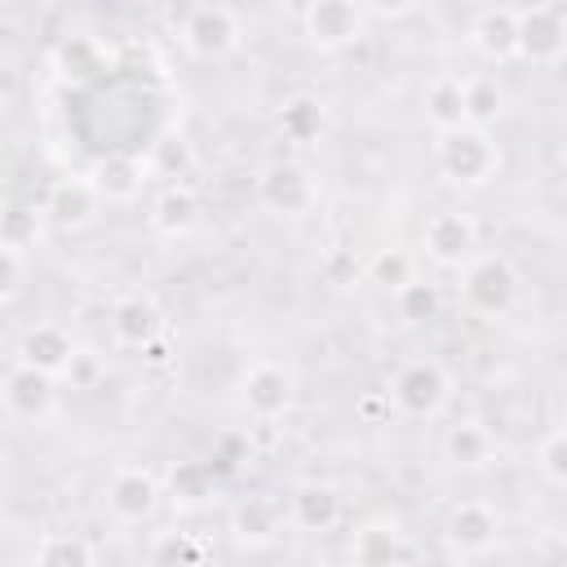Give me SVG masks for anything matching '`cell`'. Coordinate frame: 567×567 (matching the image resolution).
<instances>
[{"label":"cell","instance_id":"1","mask_svg":"<svg viewBox=\"0 0 567 567\" xmlns=\"http://www.w3.org/2000/svg\"><path fill=\"white\" fill-rule=\"evenodd\" d=\"M501 155H496V142L483 133V124H461V128H447L439 133V168L452 177V182H487L496 173Z\"/></svg>","mask_w":567,"mask_h":567},{"label":"cell","instance_id":"2","mask_svg":"<svg viewBox=\"0 0 567 567\" xmlns=\"http://www.w3.org/2000/svg\"><path fill=\"white\" fill-rule=\"evenodd\" d=\"M4 408L13 421H31L40 425L44 416H53L58 408V390H53V372L44 368H31V363H13L4 372Z\"/></svg>","mask_w":567,"mask_h":567},{"label":"cell","instance_id":"3","mask_svg":"<svg viewBox=\"0 0 567 567\" xmlns=\"http://www.w3.org/2000/svg\"><path fill=\"white\" fill-rule=\"evenodd\" d=\"M518 297V275L509 270L505 257H478L465 270V301L478 315H505Z\"/></svg>","mask_w":567,"mask_h":567},{"label":"cell","instance_id":"4","mask_svg":"<svg viewBox=\"0 0 567 567\" xmlns=\"http://www.w3.org/2000/svg\"><path fill=\"white\" fill-rule=\"evenodd\" d=\"M447 372L439 363H408L394 385H390V399L408 412V416H434L443 403H447Z\"/></svg>","mask_w":567,"mask_h":567},{"label":"cell","instance_id":"5","mask_svg":"<svg viewBox=\"0 0 567 567\" xmlns=\"http://www.w3.org/2000/svg\"><path fill=\"white\" fill-rule=\"evenodd\" d=\"M518 53L536 58V62H554L567 53V18L549 4H536L527 13H518Z\"/></svg>","mask_w":567,"mask_h":567},{"label":"cell","instance_id":"6","mask_svg":"<svg viewBox=\"0 0 567 567\" xmlns=\"http://www.w3.org/2000/svg\"><path fill=\"white\" fill-rule=\"evenodd\" d=\"M97 195H102V190H97L93 177H62V182H53V190H49V199H44V217H49L53 226L80 230V226L93 221Z\"/></svg>","mask_w":567,"mask_h":567},{"label":"cell","instance_id":"7","mask_svg":"<svg viewBox=\"0 0 567 567\" xmlns=\"http://www.w3.org/2000/svg\"><path fill=\"white\" fill-rule=\"evenodd\" d=\"M186 49L195 53V58H221V53H230L235 44H239V22H235V13L230 9H199L190 22H186Z\"/></svg>","mask_w":567,"mask_h":567},{"label":"cell","instance_id":"8","mask_svg":"<svg viewBox=\"0 0 567 567\" xmlns=\"http://www.w3.org/2000/svg\"><path fill=\"white\" fill-rule=\"evenodd\" d=\"M363 27V13L354 0H315L306 9V31L310 40H319L323 49H337V44H350Z\"/></svg>","mask_w":567,"mask_h":567},{"label":"cell","instance_id":"9","mask_svg":"<svg viewBox=\"0 0 567 567\" xmlns=\"http://www.w3.org/2000/svg\"><path fill=\"white\" fill-rule=\"evenodd\" d=\"M478 244V230L465 213H434L425 226V252L443 266H456L470 257V248Z\"/></svg>","mask_w":567,"mask_h":567},{"label":"cell","instance_id":"10","mask_svg":"<svg viewBox=\"0 0 567 567\" xmlns=\"http://www.w3.org/2000/svg\"><path fill=\"white\" fill-rule=\"evenodd\" d=\"M75 350H80V346L71 341L66 328H58V323H35V328H27V337H22V346H18V359L31 363V368H44V372H53V377H62L66 363L75 359Z\"/></svg>","mask_w":567,"mask_h":567},{"label":"cell","instance_id":"11","mask_svg":"<svg viewBox=\"0 0 567 567\" xmlns=\"http://www.w3.org/2000/svg\"><path fill=\"white\" fill-rule=\"evenodd\" d=\"M155 496H159V487H155V478L146 474V470H115L111 474V483H106V505L115 509V518H124V523H137V518H146L151 509H155Z\"/></svg>","mask_w":567,"mask_h":567},{"label":"cell","instance_id":"12","mask_svg":"<svg viewBox=\"0 0 567 567\" xmlns=\"http://www.w3.org/2000/svg\"><path fill=\"white\" fill-rule=\"evenodd\" d=\"M288 399H292V381H288V372L279 363H252L244 372V403L257 416H266V421L279 416L288 408Z\"/></svg>","mask_w":567,"mask_h":567},{"label":"cell","instance_id":"13","mask_svg":"<svg viewBox=\"0 0 567 567\" xmlns=\"http://www.w3.org/2000/svg\"><path fill=\"white\" fill-rule=\"evenodd\" d=\"M261 199L279 213H301L310 199H315V182L301 164H275L266 177H261Z\"/></svg>","mask_w":567,"mask_h":567},{"label":"cell","instance_id":"14","mask_svg":"<svg viewBox=\"0 0 567 567\" xmlns=\"http://www.w3.org/2000/svg\"><path fill=\"white\" fill-rule=\"evenodd\" d=\"M159 328H164V319L146 297H124L111 310V332L120 346H151L159 337Z\"/></svg>","mask_w":567,"mask_h":567},{"label":"cell","instance_id":"15","mask_svg":"<svg viewBox=\"0 0 567 567\" xmlns=\"http://www.w3.org/2000/svg\"><path fill=\"white\" fill-rule=\"evenodd\" d=\"M425 120L439 133L470 124V115H465V80L461 75H443V80L430 84V93H425Z\"/></svg>","mask_w":567,"mask_h":567},{"label":"cell","instance_id":"16","mask_svg":"<svg viewBox=\"0 0 567 567\" xmlns=\"http://www.w3.org/2000/svg\"><path fill=\"white\" fill-rule=\"evenodd\" d=\"M474 44L487 53V58H509L518 53V13L509 9H487L474 27Z\"/></svg>","mask_w":567,"mask_h":567},{"label":"cell","instance_id":"17","mask_svg":"<svg viewBox=\"0 0 567 567\" xmlns=\"http://www.w3.org/2000/svg\"><path fill=\"white\" fill-rule=\"evenodd\" d=\"M151 221H155V230H164V235H182V230H190V221H195V195L182 190V186L164 190L159 204H155V213H151Z\"/></svg>","mask_w":567,"mask_h":567},{"label":"cell","instance_id":"18","mask_svg":"<svg viewBox=\"0 0 567 567\" xmlns=\"http://www.w3.org/2000/svg\"><path fill=\"white\" fill-rule=\"evenodd\" d=\"M447 452H452L461 465H483V461L492 456V439H487V430H483L478 421H465V425H456V430L447 434Z\"/></svg>","mask_w":567,"mask_h":567},{"label":"cell","instance_id":"19","mask_svg":"<svg viewBox=\"0 0 567 567\" xmlns=\"http://www.w3.org/2000/svg\"><path fill=\"white\" fill-rule=\"evenodd\" d=\"M97 58H102L97 40H84V35L66 40V44L58 49V66H62V75H71V80H89V75H97Z\"/></svg>","mask_w":567,"mask_h":567},{"label":"cell","instance_id":"20","mask_svg":"<svg viewBox=\"0 0 567 567\" xmlns=\"http://www.w3.org/2000/svg\"><path fill=\"white\" fill-rule=\"evenodd\" d=\"M297 518L306 523V527H328L332 518H337V492L332 487H306V492H297Z\"/></svg>","mask_w":567,"mask_h":567},{"label":"cell","instance_id":"21","mask_svg":"<svg viewBox=\"0 0 567 567\" xmlns=\"http://www.w3.org/2000/svg\"><path fill=\"white\" fill-rule=\"evenodd\" d=\"M465 115L470 124H487L492 115H501V89L492 80H465Z\"/></svg>","mask_w":567,"mask_h":567},{"label":"cell","instance_id":"22","mask_svg":"<svg viewBox=\"0 0 567 567\" xmlns=\"http://www.w3.org/2000/svg\"><path fill=\"white\" fill-rule=\"evenodd\" d=\"M93 182H97V190H102V195H120V199H124V195H133V190L142 186L137 168H124V164H115V159H111V164H102Z\"/></svg>","mask_w":567,"mask_h":567},{"label":"cell","instance_id":"23","mask_svg":"<svg viewBox=\"0 0 567 567\" xmlns=\"http://www.w3.org/2000/svg\"><path fill=\"white\" fill-rule=\"evenodd\" d=\"M372 275H377L385 288H403V284L412 279V257H408V252H381V257L372 261Z\"/></svg>","mask_w":567,"mask_h":567},{"label":"cell","instance_id":"24","mask_svg":"<svg viewBox=\"0 0 567 567\" xmlns=\"http://www.w3.org/2000/svg\"><path fill=\"white\" fill-rule=\"evenodd\" d=\"M487 532H496V523H492V514H487L483 505H461V509H456L452 536H474V540H483Z\"/></svg>","mask_w":567,"mask_h":567},{"label":"cell","instance_id":"25","mask_svg":"<svg viewBox=\"0 0 567 567\" xmlns=\"http://www.w3.org/2000/svg\"><path fill=\"white\" fill-rule=\"evenodd\" d=\"M4 301H18V292H22V275H27V248H18V244H4Z\"/></svg>","mask_w":567,"mask_h":567},{"label":"cell","instance_id":"26","mask_svg":"<svg viewBox=\"0 0 567 567\" xmlns=\"http://www.w3.org/2000/svg\"><path fill=\"white\" fill-rule=\"evenodd\" d=\"M540 465H545L549 478L567 483V430H558V434L545 439V447H540Z\"/></svg>","mask_w":567,"mask_h":567},{"label":"cell","instance_id":"27","mask_svg":"<svg viewBox=\"0 0 567 567\" xmlns=\"http://www.w3.org/2000/svg\"><path fill=\"white\" fill-rule=\"evenodd\" d=\"M399 292V306H403V315L408 319H416V315H430L434 310V292L425 288V284H416V279H408L403 288H394Z\"/></svg>","mask_w":567,"mask_h":567},{"label":"cell","instance_id":"28","mask_svg":"<svg viewBox=\"0 0 567 567\" xmlns=\"http://www.w3.org/2000/svg\"><path fill=\"white\" fill-rule=\"evenodd\" d=\"M71 385H89L93 377H97V354L93 350H75V359L66 363V372H62Z\"/></svg>","mask_w":567,"mask_h":567},{"label":"cell","instance_id":"29","mask_svg":"<svg viewBox=\"0 0 567 567\" xmlns=\"http://www.w3.org/2000/svg\"><path fill=\"white\" fill-rule=\"evenodd\" d=\"M416 0H363V9H372L377 18H403Z\"/></svg>","mask_w":567,"mask_h":567},{"label":"cell","instance_id":"30","mask_svg":"<svg viewBox=\"0 0 567 567\" xmlns=\"http://www.w3.org/2000/svg\"><path fill=\"white\" fill-rule=\"evenodd\" d=\"M563 177H567V151H563Z\"/></svg>","mask_w":567,"mask_h":567},{"label":"cell","instance_id":"31","mask_svg":"<svg viewBox=\"0 0 567 567\" xmlns=\"http://www.w3.org/2000/svg\"><path fill=\"white\" fill-rule=\"evenodd\" d=\"M478 4H492V0H478Z\"/></svg>","mask_w":567,"mask_h":567}]
</instances>
